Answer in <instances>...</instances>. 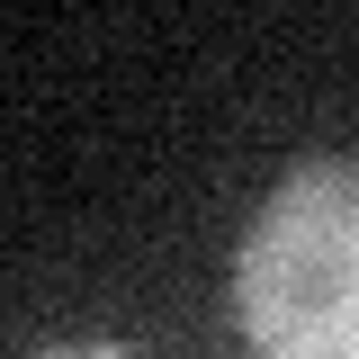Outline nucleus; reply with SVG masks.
I'll use <instances>...</instances> for the list:
<instances>
[{
	"label": "nucleus",
	"instance_id": "f257e3e1",
	"mask_svg": "<svg viewBox=\"0 0 359 359\" xmlns=\"http://www.w3.org/2000/svg\"><path fill=\"white\" fill-rule=\"evenodd\" d=\"M252 359H359V162H297L233 252Z\"/></svg>",
	"mask_w": 359,
	"mask_h": 359
},
{
	"label": "nucleus",
	"instance_id": "f03ea898",
	"mask_svg": "<svg viewBox=\"0 0 359 359\" xmlns=\"http://www.w3.org/2000/svg\"><path fill=\"white\" fill-rule=\"evenodd\" d=\"M45 359H135V351H45Z\"/></svg>",
	"mask_w": 359,
	"mask_h": 359
}]
</instances>
